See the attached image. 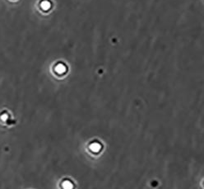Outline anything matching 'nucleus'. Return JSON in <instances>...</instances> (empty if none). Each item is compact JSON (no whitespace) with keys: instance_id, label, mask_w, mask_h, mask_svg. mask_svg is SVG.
Segmentation results:
<instances>
[{"instance_id":"obj_1","label":"nucleus","mask_w":204,"mask_h":189,"mask_svg":"<svg viewBox=\"0 0 204 189\" xmlns=\"http://www.w3.org/2000/svg\"><path fill=\"white\" fill-rule=\"evenodd\" d=\"M91 149H92L93 151L97 152V151L100 150V146L99 144H97V143H95V144H92V146H91Z\"/></svg>"},{"instance_id":"obj_2","label":"nucleus","mask_w":204,"mask_h":189,"mask_svg":"<svg viewBox=\"0 0 204 189\" xmlns=\"http://www.w3.org/2000/svg\"><path fill=\"white\" fill-rule=\"evenodd\" d=\"M63 187L64 189H72V184L70 182H64Z\"/></svg>"}]
</instances>
